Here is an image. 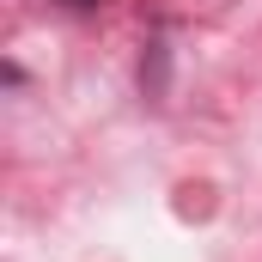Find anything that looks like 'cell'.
Segmentation results:
<instances>
[{
  "mask_svg": "<svg viewBox=\"0 0 262 262\" xmlns=\"http://www.w3.org/2000/svg\"><path fill=\"white\" fill-rule=\"evenodd\" d=\"M67 6H98V0H67Z\"/></svg>",
  "mask_w": 262,
  "mask_h": 262,
  "instance_id": "obj_1",
  "label": "cell"
}]
</instances>
